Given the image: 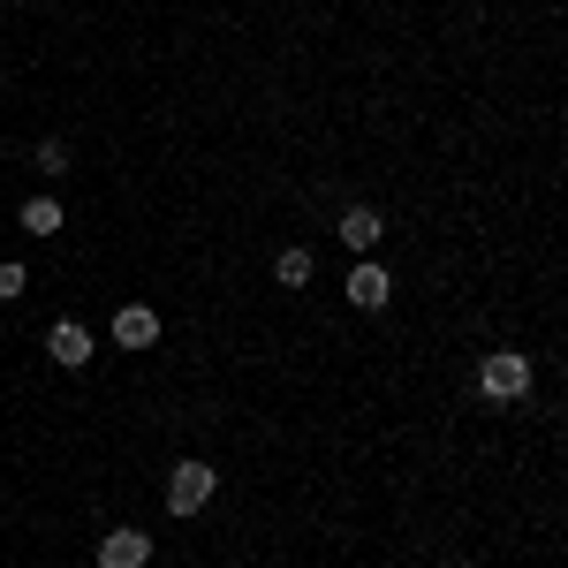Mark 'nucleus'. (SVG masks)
Segmentation results:
<instances>
[{"label":"nucleus","mask_w":568,"mask_h":568,"mask_svg":"<svg viewBox=\"0 0 568 568\" xmlns=\"http://www.w3.org/2000/svg\"><path fill=\"white\" fill-rule=\"evenodd\" d=\"M23 288H31V273H23V265H16V258H8V265H0V304H16Z\"/></svg>","instance_id":"9d476101"},{"label":"nucleus","mask_w":568,"mask_h":568,"mask_svg":"<svg viewBox=\"0 0 568 568\" xmlns=\"http://www.w3.org/2000/svg\"><path fill=\"white\" fill-rule=\"evenodd\" d=\"M114 342H122V349H152V342H160V311H152V304H122Z\"/></svg>","instance_id":"20e7f679"},{"label":"nucleus","mask_w":568,"mask_h":568,"mask_svg":"<svg viewBox=\"0 0 568 568\" xmlns=\"http://www.w3.org/2000/svg\"><path fill=\"white\" fill-rule=\"evenodd\" d=\"M213 485H220L213 463H175V478H168V508H175V516H197V508L213 500Z\"/></svg>","instance_id":"f03ea898"},{"label":"nucleus","mask_w":568,"mask_h":568,"mask_svg":"<svg viewBox=\"0 0 568 568\" xmlns=\"http://www.w3.org/2000/svg\"><path fill=\"white\" fill-rule=\"evenodd\" d=\"M387 296H394L387 265H372V258H364V265H356V273H349V304H356V311H379V304H387Z\"/></svg>","instance_id":"423d86ee"},{"label":"nucleus","mask_w":568,"mask_h":568,"mask_svg":"<svg viewBox=\"0 0 568 568\" xmlns=\"http://www.w3.org/2000/svg\"><path fill=\"white\" fill-rule=\"evenodd\" d=\"M91 349H99V342H91L77 318H61V326L45 334V356H53V364H69V372H77V364H91Z\"/></svg>","instance_id":"39448f33"},{"label":"nucleus","mask_w":568,"mask_h":568,"mask_svg":"<svg viewBox=\"0 0 568 568\" xmlns=\"http://www.w3.org/2000/svg\"><path fill=\"white\" fill-rule=\"evenodd\" d=\"M273 273H281V288H304V281H311V251H281Z\"/></svg>","instance_id":"1a4fd4ad"},{"label":"nucleus","mask_w":568,"mask_h":568,"mask_svg":"<svg viewBox=\"0 0 568 568\" xmlns=\"http://www.w3.org/2000/svg\"><path fill=\"white\" fill-rule=\"evenodd\" d=\"M23 227H31V235H61V205H53V197H23Z\"/></svg>","instance_id":"6e6552de"},{"label":"nucleus","mask_w":568,"mask_h":568,"mask_svg":"<svg viewBox=\"0 0 568 568\" xmlns=\"http://www.w3.org/2000/svg\"><path fill=\"white\" fill-rule=\"evenodd\" d=\"M152 561V538L144 530H106L99 538V568H144Z\"/></svg>","instance_id":"7ed1b4c3"},{"label":"nucleus","mask_w":568,"mask_h":568,"mask_svg":"<svg viewBox=\"0 0 568 568\" xmlns=\"http://www.w3.org/2000/svg\"><path fill=\"white\" fill-rule=\"evenodd\" d=\"M478 387H485V402H516V394H530V356H516V349L485 356Z\"/></svg>","instance_id":"f257e3e1"},{"label":"nucleus","mask_w":568,"mask_h":568,"mask_svg":"<svg viewBox=\"0 0 568 568\" xmlns=\"http://www.w3.org/2000/svg\"><path fill=\"white\" fill-rule=\"evenodd\" d=\"M61 168H69V144H61V136H45V144H39V175H61Z\"/></svg>","instance_id":"9b49d317"},{"label":"nucleus","mask_w":568,"mask_h":568,"mask_svg":"<svg viewBox=\"0 0 568 568\" xmlns=\"http://www.w3.org/2000/svg\"><path fill=\"white\" fill-rule=\"evenodd\" d=\"M379 235H387V220L372 213V205H349V213H342V243H349V251H372Z\"/></svg>","instance_id":"0eeeda50"}]
</instances>
